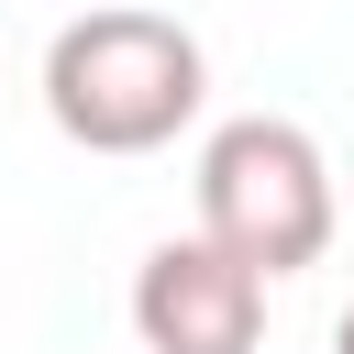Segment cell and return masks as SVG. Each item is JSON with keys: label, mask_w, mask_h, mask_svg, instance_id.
Returning <instances> with one entry per match:
<instances>
[{"label": "cell", "mask_w": 354, "mask_h": 354, "mask_svg": "<svg viewBox=\"0 0 354 354\" xmlns=\"http://www.w3.org/2000/svg\"><path fill=\"white\" fill-rule=\"evenodd\" d=\"M332 354H354V310H343V332H332Z\"/></svg>", "instance_id": "277c9868"}, {"label": "cell", "mask_w": 354, "mask_h": 354, "mask_svg": "<svg viewBox=\"0 0 354 354\" xmlns=\"http://www.w3.org/2000/svg\"><path fill=\"white\" fill-rule=\"evenodd\" d=\"M133 332L144 354H254L266 343V277L221 254L210 232H177L133 277Z\"/></svg>", "instance_id": "3957f363"}, {"label": "cell", "mask_w": 354, "mask_h": 354, "mask_svg": "<svg viewBox=\"0 0 354 354\" xmlns=\"http://www.w3.org/2000/svg\"><path fill=\"white\" fill-rule=\"evenodd\" d=\"M199 232L221 254H243L266 288L321 266V243H332V166H321V144L299 122H277V111L221 122L199 144Z\"/></svg>", "instance_id": "7a4b0ae2"}, {"label": "cell", "mask_w": 354, "mask_h": 354, "mask_svg": "<svg viewBox=\"0 0 354 354\" xmlns=\"http://www.w3.org/2000/svg\"><path fill=\"white\" fill-rule=\"evenodd\" d=\"M199 88H210V55L166 11H88L44 55V111L88 155H155V144H177L188 111H199Z\"/></svg>", "instance_id": "6da1fadb"}]
</instances>
